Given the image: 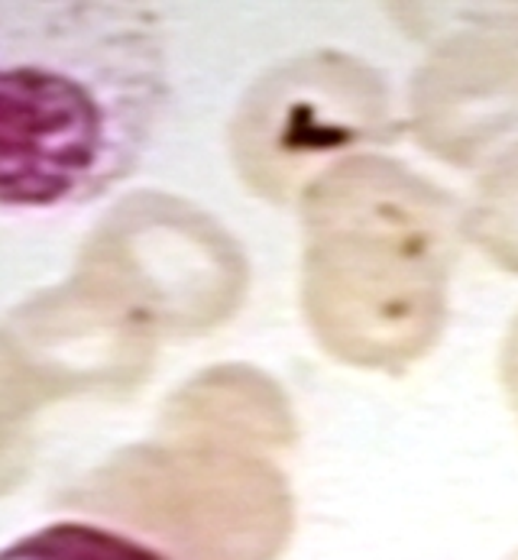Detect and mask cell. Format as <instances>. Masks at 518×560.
<instances>
[{"mask_svg": "<svg viewBox=\"0 0 518 560\" xmlns=\"http://www.w3.org/2000/svg\"><path fill=\"white\" fill-rule=\"evenodd\" d=\"M166 101L160 20L133 3H0V208H75L123 182Z\"/></svg>", "mask_w": 518, "mask_h": 560, "instance_id": "cell-1", "label": "cell"}, {"mask_svg": "<svg viewBox=\"0 0 518 560\" xmlns=\"http://www.w3.org/2000/svg\"><path fill=\"white\" fill-rule=\"evenodd\" d=\"M305 315L344 363L389 370L434 347L447 315L454 201L422 175L353 156L302 191Z\"/></svg>", "mask_w": 518, "mask_h": 560, "instance_id": "cell-2", "label": "cell"}, {"mask_svg": "<svg viewBox=\"0 0 518 560\" xmlns=\"http://www.w3.org/2000/svg\"><path fill=\"white\" fill-rule=\"evenodd\" d=\"M69 282L153 337L201 334L244 302L247 259L211 218L146 191L104 218Z\"/></svg>", "mask_w": 518, "mask_h": 560, "instance_id": "cell-3", "label": "cell"}, {"mask_svg": "<svg viewBox=\"0 0 518 560\" xmlns=\"http://www.w3.org/2000/svg\"><path fill=\"white\" fill-rule=\"evenodd\" d=\"M389 137L392 114L382 79L356 59L318 52L272 69L244 97L231 147L254 191L289 201L334 153Z\"/></svg>", "mask_w": 518, "mask_h": 560, "instance_id": "cell-4", "label": "cell"}, {"mask_svg": "<svg viewBox=\"0 0 518 560\" xmlns=\"http://www.w3.org/2000/svg\"><path fill=\"white\" fill-rule=\"evenodd\" d=\"M415 130L437 156L470 162L518 124V16L454 36L428 59L412 97Z\"/></svg>", "mask_w": 518, "mask_h": 560, "instance_id": "cell-5", "label": "cell"}, {"mask_svg": "<svg viewBox=\"0 0 518 560\" xmlns=\"http://www.w3.org/2000/svg\"><path fill=\"white\" fill-rule=\"evenodd\" d=\"M463 231L499 266L518 272V147L506 150L480 178Z\"/></svg>", "mask_w": 518, "mask_h": 560, "instance_id": "cell-6", "label": "cell"}, {"mask_svg": "<svg viewBox=\"0 0 518 560\" xmlns=\"http://www.w3.org/2000/svg\"><path fill=\"white\" fill-rule=\"evenodd\" d=\"M0 560H166L160 551L82 522H59L0 548Z\"/></svg>", "mask_w": 518, "mask_h": 560, "instance_id": "cell-7", "label": "cell"}, {"mask_svg": "<svg viewBox=\"0 0 518 560\" xmlns=\"http://www.w3.org/2000/svg\"><path fill=\"white\" fill-rule=\"evenodd\" d=\"M52 399L10 334L0 330V464H13L36 408Z\"/></svg>", "mask_w": 518, "mask_h": 560, "instance_id": "cell-8", "label": "cell"}, {"mask_svg": "<svg viewBox=\"0 0 518 560\" xmlns=\"http://www.w3.org/2000/svg\"><path fill=\"white\" fill-rule=\"evenodd\" d=\"M503 383H506V393L516 405L518 411V318L506 334V347H503Z\"/></svg>", "mask_w": 518, "mask_h": 560, "instance_id": "cell-9", "label": "cell"}]
</instances>
